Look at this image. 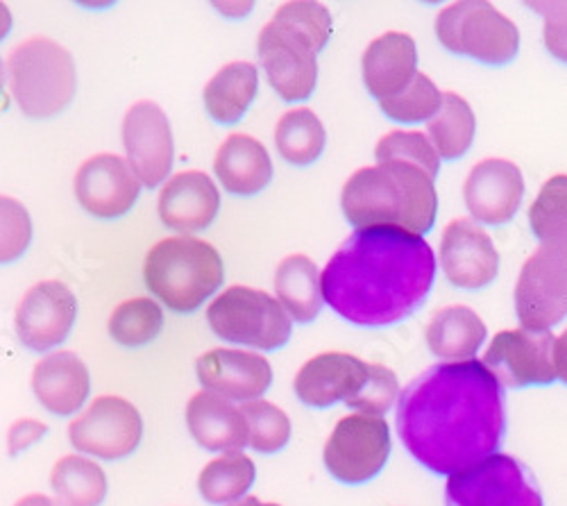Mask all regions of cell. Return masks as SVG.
Masks as SVG:
<instances>
[{
	"mask_svg": "<svg viewBox=\"0 0 567 506\" xmlns=\"http://www.w3.org/2000/svg\"><path fill=\"white\" fill-rule=\"evenodd\" d=\"M395 419L411 456L436 475L497 454L506 432L502 386L475 359L427 368L400 393Z\"/></svg>",
	"mask_w": 567,
	"mask_h": 506,
	"instance_id": "1",
	"label": "cell"
},
{
	"mask_svg": "<svg viewBox=\"0 0 567 506\" xmlns=\"http://www.w3.org/2000/svg\"><path fill=\"white\" fill-rule=\"evenodd\" d=\"M436 278L430 244L400 227H365L320 272L324 302L361 328H386L427 300Z\"/></svg>",
	"mask_w": 567,
	"mask_h": 506,
	"instance_id": "2",
	"label": "cell"
},
{
	"mask_svg": "<svg viewBox=\"0 0 567 506\" xmlns=\"http://www.w3.org/2000/svg\"><path fill=\"white\" fill-rule=\"evenodd\" d=\"M341 207L357 229L400 227L422 237L434 227L439 196L422 168L389 162L359 168L346 182Z\"/></svg>",
	"mask_w": 567,
	"mask_h": 506,
	"instance_id": "3",
	"label": "cell"
},
{
	"mask_svg": "<svg viewBox=\"0 0 567 506\" xmlns=\"http://www.w3.org/2000/svg\"><path fill=\"white\" fill-rule=\"evenodd\" d=\"M332 30L327 8L313 0L284 3L264 25L257 51L261 69L281 101L302 103L311 99L318 84L316 58L332 39Z\"/></svg>",
	"mask_w": 567,
	"mask_h": 506,
	"instance_id": "4",
	"label": "cell"
},
{
	"mask_svg": "<svg viewBox=\"0 0 567 506\" xmlns=\"http://www.w3.org/2000/svg\"><path fill=\"white\" fill-rule=\"evenodd\" d=\"M148 291L175 313H192L225 280L218 250L196 237H168L151 248L144 264Z\"/></svg>",
	"mask_w": 567,
	"mask_h": 506,
	"instance_id": "5",
	"label": "cell"
},
{
	"mask_svg": "<svg viewBox=\"0 0 567 506\" xmlns=\"http://www.w3.org/2000/svg\"><path fill=\"white\" fill-rule=\"evenodd\" d=\"M10 94L30 118H53L78 91L73 55L49 37H32L10 53Z\"/></svg>",
	"mask_w": 567,
	"mask_h": 506,
	"instance_id": "6",
	"label": "cell"
},
{
	"mask_svg": "<svg viewBox=\"0 0 567 506\" xmlns=\"http://www.w3.org/2000/svg\"><path fill=\"white\" fill-rule=\"evenodd\" d=\"M212 332L227 341L259 350H277L289 343L293 320L279 300L250 287H229L209 307Z\"/></svg>",
	"mask_w": 567,
	"mask_h": 506,
	"instance_id": "7",
	"label": "cell"
},
{
	"mask_svg": "<svg viewBox=\"0 0 567 506\" xmlns=\"http://www.w3.org/2000/svg\"><path fill=\"white\" fill-rule=\"evenodd\" d=\"M436 37L454 55L491 66L508 64L519 49V32L486 0H461L436 17Z\"/></svg>",
	"mask_w": 567,
	"mask_h": 506,
	"instance_id": "8",
	"label": "cell"
},
{
	"mask_svg": "<svg viewBox=\"0 0 567 506\" xmlns=\"http://www.w3.org/2000/svg\"><path fill=\"white\" fill-rule=\"evenodd\" d=\"M515 311L525 330L549 332L567 316V239L545 241L525 261L515 285Z\"/></svg>",
	"mask_w": 567,
	"mask_h": 506,
	"instance_id": "9",
	"label": "cell"
},
{
	"mask_svg": "<svg viewBox=\"0 0 567 506\" xmlns=\"http://www.w3.org/2000/svg\"><path fill=\"white\" fill-rule=\"evenodd\" d=\"M447 506H545L529 471L506 454L450 475L445 486Z\"/></svg>",
	"mask_w": 567,
	"mask_h": 506,
	"instance_id": "10",
	"label": "cell"
},
{
	"mask_svg": "<svg viewBox=\"0 0 567 506\" xmlns=\"http://www.w3.org/2000/svg\"><path fill=\"white\" fill-rule=\"evenodd\" d=\"M391 454V432L382 416L352 413L324 443V466L343 484H365L382 473Z\"/></svg>",
	"mask_w": 567,
	"mask_h": 506,
	"instance_id": "11",
	"label": "cell"
},
{
	"mask_svg": "<svg viewBox=\"0 0 567 506\" xmlns=\"http://www.w3.org/2000/svg\"><path fill=\"white\" fill-rule=\"evenodd\" d=\"M144 436V421L138 409L118 395L93 400L69 425V441L78 452L103 462H118L130 456Z\"/></svg>",
	"mask_w": 567,
	"mask_h": 506,
	"instance_id": "12",
	"label": "cell"
},
{
	"mask_svg": "<svg viewBox=\"0 0 567 506\" xmlns=\"http://www.w3.org/2000/svg\"><path fill=\"white\" fill-rule=\"evenodd\" d=\"M551 332L504 330L495 334L484 354V365L495 375L502 389L545 386L556 380Z\"/></svg>",
	"mask_w": 567,
	"mask_h": 506,
	"instance_id": "13",
	"label": "cell"
},
{
	"mask_svg": "<svg viewBox=\"0 0 567 506\" xmlns=\"http://www.w3.org/2000/svg\"><path fill=\"white\" fill-rule=\"evenodd\" d=\"M123 148L136 179L148 189L159 187L173 168L175 146L166 112L153 103H134L123 118Z\"/></svg>",
	"mask_w": 567,
	"mask_h": 506,
	"instance_id": "14",
	"label": "cell"
},
{
	"mask_svg": "<svg viewBox=\"0 0 567 506\" xmlns=\"http://www.w3.org/2000/svg\"><path fill=\"white\" fill-rule=\"evenodd\" d=\"M75 318L78 300L73 291L58 280H45L23 293L14 313V330L25 348L45 352L66 341Z\"/></svg>",
	"mask_w": 567,
	"mask_h": 506,
	"instance_id": "15",
	"label": "cell"
},
{
	"mask_svg": "<svg viewBox=\"0 0 567 506\" xmlns=\"http://www.w3.org/2000/svg\"><path fill=\"white\" fill-rule=\"evenodd\" d=\"M73 192L86 214L112 220L125 216L134 207L141 194V182L136 179L127 159L103 153L89 157L78 168Z\"/></svg>",
	"mask_w": 567,
	"mask_h": 506,
	"instance_id": "16",
	"label": "cell"
},
{
	"mask_svg": "<svg viewBox=\"0 0 567 506\" xmlns=\"http://www.w3.org/2000/svg\"><path fill=\"white\" fill-rule=\"evenodd\" d=\"M441 266L454 287L477 291L495 282L499 252L484 227L470 218H456L443 233Z\"/></svg>",
	"mask_w": 567,
	"mask_h": 506,
	"instance_id": "17",
	"label": "cell"
},
{
	"mask_svg": "<svg viewBox=\"0 0 567 506\" xmlns=\"http://www.w3.org/2000/svg\"><path fill=\"white\" fill-rule=\"evenodd\" d=\"M198 382L229 402H255L268 391L272 382V365L266 357L234 350L214 348L196 361Z\"/></svg>",
	"mask_w": 567,
	"mask_h": 506,
	"instance_id": "18",
	"label": "cell"
},
{
	"mask_svg": "<svg viewBox=\"0 0 567 506\" xmlns=\"http://www.w3.org/2000/svg\"><path fill=\"white\" fill-rule=\"evenodd\" d=\"M525 196V177L513 162L484 159L470 171L463 184V198L467 211L480 223L504 225L508 223Z\"/></svg>",
	"mask_w": 567,
	"mask_h": 506,
	"instance_id": "19",
	"label": "cell"
},
{
	"mask_svg": "<svg viewBox=\"0 0 567 506\" xmlns=\"http://www.w3.org/2000/svg\"><path fill=\"white\" fill-rule=\"evenodd\" d=\"M370 375V363L348 352H322L296 375V395L316 409L352 400Z\"/></svg>",
	"mask_w": 567,
	"mask_h": 506,
	"instance_id": "20",
	"label": "cell"
},
{
	"mask_svg": "<svg viewBox=\"0 0 567 506\" xmlns=\"http://www.w3.org/2000/svg\"><path fill=\"white\" fill-rule=\"evenodd\" d=\"M157 211L162 223L175 233H203L220 211V192L207 173L182 171L164 184Z\"/></svg>",
	"mask_w": 567,
	"mask_h": 506,
	"instance_id": "21",
	"label": "cell"
},
{
	"mask_svg": "<svg viewBox=\"0 0 567 506\" xmlns=\"http://www.w3.org/2000/svg\"><path fill=\"white\" fill-rule=\"evenodd\" d=\"M32 391L39 404L53 416H73L89 397L91 378L75 352L60 350L34 365Z\"/></svg>",
	"mask_w": 567,
	"mask_h": 506,
	"instance_id": "22",
	"label": "cell"
},
{
	"mask_svg": "<svg viewBox=\"0 0 567 506\" xmlns=\"http://www.w3.org/2000/svg\"><path fill=\"white\" fill-rule=\"evenodd\" d=\"M415 41L404 32H386L368 43L361 60L363 84L377 101H386L417 75Z\"/></svg>",
	"mask_w": 567,
	"mask_h": 506,
	"instance_id": "23",
	"label": "cell"
},
{
	"mask_svg": "<svg viewBox=\"0 0 567 506\" xmlns=\"http://www.w3.org/2000/svg\"><path fill=\"white\" fill-rule=\"evenodd\" d=\"M186 425L207 452H241L248 445V423L229 400L198 391L186 404Z\"/></svg>",
	"mask_w": 567,
	"mask_h": 506,
	"instance_id": "24",
	"label": "cell"
},
{
	"mask_svg": "<svg viewBox=\"0 0 567 506\" xmlns=\"http://www.w3.org/2000/svg\"><path fill=\"white\" fill-rule=\"evenodd\" d=\"M214 173L227 194L250 198L270 184L272 162L255 136L229 134L216 153Z\"/></svg>",
	"mask_w": 567,
	"mask_h": 506,
	"instance_id": "25",
	"label": "cell"
},
{
	"mask_svg": "<svg viewBox=\"0 0 567 506\" xmlns=\"http://www.w3.org/2000/svg\"><path fill=\"white\" fill-rule=\"evenodd\" d=\"M486 334L488 330L484 320L475 311L463 304H454L432 316L424 339H427L430 350L439 359L458 363L470 361L477 354V350L486 341Z\"/></svg>",
	"mask_w": 567,
	"mask_h": 506,
	"instance_id": "26",
	"label": "cell"
},
{
	"mask_svg": "<svg viewBox=\"0 0 567 506\" xmlns=\"http://www.w3.org/2000/svg\"><path fill=\"white\" fill-rule=\"evenodd\" d=\"M259 91V71L250 62L223 66L205 86L203 101L209 116L220 125L239 123Z\"/></svg>",
	"mask_w": 567,
	"mask_h": 506,
	"instance_id": "27",
	"label": "cell"
},
{
	"mask_svg": "<svg viewBox=\"0 0 567 506\" xmlns=\"http://www.w3.org/2000/svg\"><path fill=\"white\" fill-rule=\"evenodd\" d=\"M275 291L281 307L296 323H311L322 309L320 270L305 255L284 257L275 270Z\"/></svg>",
	"mask_w": 567,
	"mask_h": 506,
	"instance_id": "28",
	"label": "cell"
},
{
	"mask_svg": "<svg viewBox=\"0 0 567 506\" xmlns=\"http://www.w3.org/2000/svg\"><path fill=\"white\" fill-rule=\"evenodd\" d=\"M51 486L62 506H101L107 497L105 471L86 456H62L51 473Z\"/></svg>",
	"mask_w": 567,
	"mask_h": 506,
	"instance_id": "29",
	"label": "cell"
},
{
	"mask_svg": "<svg viewBox=\"0 0 567 506\" xmlns=\"http://www.w3.org/2000/svg\"><path fill=\"white\" fill-rule=\"evenodd\" d=\"M327 144L322 121L307 107L284 114L275 127V146L284 162L293 166L313 164Z\"/></svg>",
	"mask_w": 567,
	"mask_h": 506,
	"instance_id": "30",
	"label": "cell"
},
{
	"mask_svg": "<svg viewBox=\"0 0 567 506\" xmlns=\"http://www.w3.org/2000/svg\"><path fill=\"white\" fill-rule=\"evenodd\" d=\"M255 477L257 468L250 456L244 452H227L205 466L198 477V490L209 504H234L252 488Z\"/></svg>",
	"mask_w": 567,
	"mask_h": 506,
	"instance_id": "31",
	"label": "cell"
},
{
	"mask_svg": "<svg viewBox=\"0 0 567 506\" xmlns=\"http://www.w3.org/2000/svg\"><path fill=\"white\" fill-rule=\"evenodd\" d=\"M475 130L477 118L467 101L456 94H443V105L427 125L430 142L439 157L447 162L463 157L475 140Z\"/></svg>",
	"mask_w": 567,
	"mask_h": 506,
	"instance_id": "32",
	"label": "cell"
},
{
	"mask_svg": "<svg viewBox=\"0 0 567 506\" xmlns=\"http://www.w3.org/2000/svg\"><path fill=\"white\" fill-rule=\"evenodd\" d=\"M164 328V311L153 298H132L121 302L110 316V337L123 348H144Z\"/></svg>",
	"mask_w": 567,
	"mask_h": 506,
	"instance_id": "33",
	"label": "cell"
},
{
	"mask_svg": "<svg viewBox=\"0 0 567 506\" xmlns=\"http://www.w3.org/2000/svg\"><path fill=\"white\" fill-rule=\"evenodd\" d=\"M248 423V445L261 454H275L291 441V421L277 404L268 400L246 402L241 406Z\"/></svg>",
	"mask_w": 567,
	"mask_h": 506,
	"instance_id": "34",
	"label": "cell"
},
{
	"mask_svg": "<svg viewBox=\"0 0 567 506\" xmlns=\"http://www.w3.org/2000/svg\"><path fill=\"white\" fill-rule=\"evenodd\" d=\"M374 157L380 164L398 162V164L417 166L432 179H436L441 168V157L436 148L432 146L430 136H424L422 132H404V130L389 132L386 136H382L380 144H377Z\"/></svg>",
	"mask_w": 567,
	"mask_h": 506,
	"instance_id": "35",
	"label": "cell"
},
{
	"mask_svg": "<svg viewBox=\"0 0 567 506\" xmlns=\"http://www.w3.org/2000/svg\"><path fill=\"white\" fill-rule=\"evenodd\" d=\"M529 225L543 244L567 239V175H554L543 184L529 209Z\"/></svg>",
	"mask_w": 567,
	"mask_h": 506,
	"instance_id": "36",
	"label": "cell"
},
{
	"mask_svg": "<svg viewBox=\"0 0 567 506\" xmlns=\"http://www.w3.org/2000/svg\"><path fill=\"white\" fill-rule=\"evenodd\" d=\"M382 112L398 123H422V121H432L441 105H443V94L441 89L427 78L417 73L411 84H406L400 94L386 99L380 103Z\"/></svg>",
	"mask_w": 567,
	"mask_h": 506,
	"instance_id": "37",
	"label": "cell"
},
{
	"mask_svg": "<svg viewBox=\"0 0 567 506\" xmlns=\"http://www.w3.org/2000/svg\"><path fill=\"white\" fill-rule=\"evenodd\" d=\"M32 241V218L23 203L0 196V264H12L25 255Z\"/></svg>",
	"mask_w": 567,
	"mask_h": 506,
	"instance_id": "38",
	"label": "cell"
},
{
	"mask_svg": "<svg viewBox=\"0 0 567 506\" xmlns=\"http://www.w3.org/2000/svg\"><path fill=\"white\" fill-rule=\"evenodd\" d=\"M400 397V382L398 375L386 365L370 363V375L363 384V389L348 400L346 404L350 409H357V413H368V416H382L393 402Z\"/></svg>",
	"mask_w": 567,
	"mask_h": 506,
	"instance_id": "39",
	"label": "cell"
},
{
	"mask_svg": "<svg viewBox=\"0 0 567 506\" xmlns=\"http://www.w3.org/2000/svg\"><path fill=\"white\" fill-rule=\"evenodd\" d=\"M532 10H536L543 21H545V45L547 51L567 64V0L558 3V0H551V3H532Z\"/></svg>",
	"mask_w": 567,
	"mask_h": 506,
	"instance_id": "40",
	"label": "cell"
},
{
	"mask_svg": "<svg viewBox=\"0 0 567 506\" xmlns=\"http://www.w3.org/2000/svg\"><path fill=\"white\" fill-rule=\"evenodd\" d=\"M49 432V427H45L43 423L39 421H17L12 427H10V434H8V450L12 456H17L19 452H25L30 445H34L39 438H43V434Z\"/></svg>",
	"mask_w": 567,
	"mask_h": 506,
	"instance_id": "41",
	"label": "cell"
},
{
	"mask_svg": "<svg viewBox=\"0 0 567 506\" xmlns=\"http://www.w3.org/2000/svg\"><path fill=\"white\" fill-rule=\"evenodd\" d=\"M554 365L556 375L567 384V330L554 343Z\"/></svg>",
	"mask_w": 567,
	"mask_h": 506,
	"instance_id": "42",
	"label": "cell"
},
{
	"mask_svg": "<svg viewBox=\"0 0 567 506\" xmlns=\"http://www.w3.org/2000/svg\"><path fill=\"white\" fill-rule=\"evenodd\" d=\"M14 506H62V504H60V502H55V499H53V497H49V495L32 493V495L21 497Z\"/></svg>",
	"mask_w": 567,
	"mask_h": 506,
	"instance_id": "43",
	"label": "cell"
},
{
	"mask_svg": "<svg viewBox=\"0 0 567 506\" xmlns=\"http://www.w3.org/2000/svg\"><path fill=\"white\" fill-rule=\"evenodd\" d=\"M12 30V14L6 3H0V41H3Z\"/></svg>",
	"mask_w": 567,
	"mask_h": 506,
	"instance_id": "44",
	"label": "cell"
},
{
	"mask_svg": "<svg viewBox=\"0 0 567 506\" xmlns=\"http://www.w3.org/2000/svg\"><path fill=\"white\" fill-rule=\"evenodd\" d=\"M229 506H281V504H275V502H259L257 497H244L239 502H234Z\"/></svg>",
	"mask_w": 567,
	"mask_h": 506,
	"instance_id": "45",
	"label": "cell"
},
{
	"mask_svg": "<svg viewBox=\"0 0 567 506\" xmlns=\"http://www.w3.org/2000/svg\"><path fill=\"white\" fill-rule=\"evenodd\" d=\"M3 84H6V69H3V60H0V94H3Z\"/></svg>",
	"mask_w": 567,
	"mask_h": 506,
	"instance_id": "46",
	"label": "cell"
}]
</instances>
